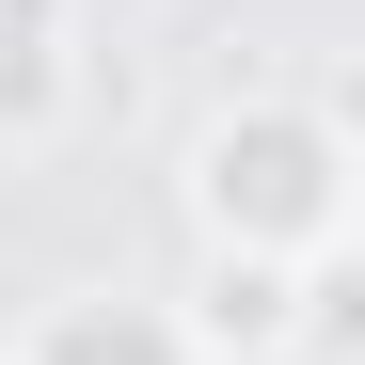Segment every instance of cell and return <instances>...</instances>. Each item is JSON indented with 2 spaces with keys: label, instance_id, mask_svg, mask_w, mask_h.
<instances>
[{
  "label": "cell",
  "instance_id": "cell-2",
  "mask_svg": "<svg viewBox=\"0 0 365 365\" xmlns=\"http://www.w3.org/2000/svg\"><path fill=\"white\" fill-rule=\"evenodd\" d=\"M191 365H286L334 318V270H270V255H191V302H159Z\"/></svg>",
  "mask_w": 365,
  "mask_h": 365
},
{
  "label": "cell",
  "instance_id": "cell-1",
  "mask_svg": "<svg viewBox=\"0 0 365 365\" xmlns=\"http://www.w3.org/2000/svg\"><path fill=\"white\" fill-rule=\"evenodd\" d=\"M349 207H365V143L334 96H222L175 143V222L191 255H270V270H349Z\"/></svg>",
  "mask_w": 365,
  "mask_h": 365
},
{
  "label": "cell",
  "instance_id": "cell-4",
  "mask_svg": "<svg viewBox=\"0 0 365 365\" xmlns=\"http://www.w3.org/2000/svg\"><path fill=\"white\" fill-rule=\"evenodd\" d=\"M0 365H16V334H0Z\"/></svg>",
  "mask_w": 365,
  "mask_h": 365
},
{
  "label": "cell",
  "instance_id": "cell-3",
  "mask_svg": "<svg viewBox=\"0 0 365 365\" xmlns=\"http://www.w3.org/2000/svg\"><path fill=\"white\" fill-rule=\"evenodd\" d=\"M16 365H191V349H175L159 302H48L16 334Z\"/></svg>",
  "mask_w": 365,
  "mask_h": 365
}]
</instances>
